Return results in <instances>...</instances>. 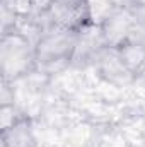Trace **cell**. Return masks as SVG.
<instances>
[{
  "label": "cell",
  "instance_id": "6da1fadb",
  "mask_svg": "<svg viewBox=\"0 0 145 147\" xmlns=\"http://www.w3.org/2000/svg\"><path fill=\"white\" fill-rule=\"evenodd\" d=\"M79 33L48 26L34 41L38 70L55 74L67 69L73 62Z\"/></svg>",
  "mask_w": 145,
  "mask_h": 147
},
{
  "label": "cell",
  "instance_id": "7a4b0ae2",
  "mask_svg": "<svg viewBox=\"0 0 145 147\" xmlns=\"http://www.w3.org/2000/svg\"><path fill=\"white\" fill-rule=\"evenodd\" d=\"M2 80L14 82L29 74L38 72L34 41L21 29L3 31L0 39Z\"/></svg>",
  "mask_w": 145,
  "mask_h": 147
},
{
  "label": "cell",
  "instance_id": "3957f363",
  "mask_svg": "<svg viewBox=\"0 0 145 147\" xmlns=\"http://www.w3.org/2000/svg\"><path fill=\"white\" fill-rule=\"evenodd\" d=\"M46 17L50 26L75 33L94 24L89 0H55Z\"/></svg>",
  "mask_w": 145,
  "mask_h": 147
},
{
  "label": "cell",
  "instance_id": "277c9868",
  "mask_svg": "<svg viewBox=\"0 0 145 147\" xmlns=\"http://www.w3.org/2000/svg\"><path fill=\"white\" fill-rule=\"evenodd\" d=\"M137 21L138 19L135 17V14L126 7H116L111 14H108L99 22V29L106 46L118 48L121 43H125L130 38Z\"/></svg>",
  "mask_w": 145,
  "mask_h": 147
},
{
  "label": "cell",
  "instance_id": "5b68a950",
  "mask_svg": "<svg viewBox=\"0 0 145 147\" xmlns=\"http://www.w3.org/2000/svg\"><path fill=\"white\" fill-rule=\"evenodd\" d=\"M96 67H97V72L103 79H106L109 84L113 86H126L130 84L135 75L130 72L125 63L121 62L116 48H104L97 58H96Z\"/></svg>",
  "mask_w": 145,
  "mask_h": 147
},
{
  "label": "cell",
  "instance_id": "8992f818",
  "mask_svg": "<svg viewBox=\"0 0 145 147\" xmlns=\"http://www.w3.org/2000/svg\"><path fill=\"white\" fill-rule=\"evenodd\" d=\"M2 147H38L33 123L26 115H21L12 125L2 128Z\"/></svg>",
  "mask_w": 145,
  "mask_h": 147
},
{
  "label": "cell",
  "instance_id": "52a82bcc",
  "mask_svg": "<svg viewBox=\"0 0 145 147\" xmlns=\"http://www.w3.org/2000/svg\"><path fill=\"white\" fill-rule=\"evenodd\" d=\"M121 62L125 63V67L133 74L135 77L145 69V48L133 41V39H126L125 43H121L118 48H116Z\"/></svg>",
  "mask_w": 145,
  "mask_h": 147
},
{
  "label": "cell",
  "instance_id": "ba28073f",
  "mask_svg": "<svg viewBox=\"0 0 145 147\" xmlns=\"http://www.w3.org/2000/svg\"><path fill=\"white\" fill-rule=\"evenodd\" d=\"M128 39H133V41L140 43L145 48V21H137V24H135V28H133Z\"/></svg>",
  "mask_w": 145,
  "mask_h": 147
},
{
  "label": "cell",
  "instance_id": "9c48e42d",
  "mask_svg": "<svg viewBox=\"0 0 145 147\" xmlns=\"http://www.w3.org/2000/svg\"><path fill=\"white\" fill-rule=\"evenodd\" d=\"M55 0H31V5H33V12L36 16H46L48 10L51 9Z\"/></svg>",
  "mask_w": 145,
  "mask_h": 147
},
{
  "label": "cell",
  "instance_id": "30bf717a",
  "mask_svg": "<svg viewBox=\"0 0 145 147\" xmlns=\"http://www.w3.org/2000/svg\"><path fill=\"white\" fill-rule=\"evenodd\" d=\"M135 3H145V0H133Z\"/></svg>",
  "mask_w": 145,
  "mask_h": 147
}]
</instances>
